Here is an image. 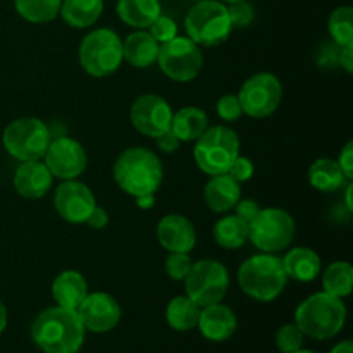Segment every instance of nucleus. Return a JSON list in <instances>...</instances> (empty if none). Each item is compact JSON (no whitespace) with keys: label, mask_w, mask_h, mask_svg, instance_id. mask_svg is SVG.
<instances>
[{"label":"nucleus","mask_w":353,"mask_h":353,"mask_svg":"<svg viewBox=\"0 0 353 353\" xmlns=\"http://www.w3.org/2000/svg\"><path fill=\"white\" fill-rule=\"evenodd\" d=\"M323 286L324 292L338 299L348 296L353 288V268L345 261L333 262L324 272Z\"/></svg>","instance_id":"obj_30"},{"label":"nucleus","mask_w":353,"mask_h":353,"mask_svg":"<svg viewBox=\"0 0 353 353\" xmlns=\"http://www.w3.org/2000/svg\"><path fill=\"white\" fill-rule=\"evenodd\" d=\"M293 353H316V352H310V350H302V348H300V350H296V352H293Z\"/></svg>","instance_id":"obj_48"},{"label":"nucleus","mask_w":353,"mask_h":353,"mask_svg":"<svg viewBox=\"0 0 353 353\" xmlns=\"http://www.w3.org/2000/svg\"><path fill=\"white\" fill-rule=\"evenodd\" d=\"M123 62V41L109 28L93 30L79 45V64L93 78H105Z\"/></svg>","instance_id":"obj_7"},{"label":"nucleus","mask_w":353,"mask_h":353,"mask_svg":"<svg viewBox=\"0 0 353 353\" xmlns=\"http://www.w3.org/2000/svg\"><path fill=\"white\" fill-rule=\"evenodd\" d=\"M238 99L243 114L261 119L276 112L283 99V86L271 72H259L243 83Z\"/></svg>","instance_id":"obj_12"},{"label":"nucleus","mask_w":353,"mask_h":353,"mask_svg":"<svg viewBox=\"0 0 353 353\" xmlns=\"http://www.w3.org/2000/svg\"><path fill=\"white\" fill-rule=\"evenodd\" d=\"M192 265L193 262L188 254H176V252H172V254H169V257L165 259V274H168L172 281H185Z\"/></svg>","instance_id":"obj_34"},{"label":"nucleus","mask_w":353,"mask_h":353,"mask_svg":"<svg viewBox=\"0 0 353 353\" xmlns=\"http://www.w3.org/2000/svg\"><path fill=\"white\" fill-rule=\"evenodd\" d=\"M85 224H88L93 230H102V228H105L107 224H109V214H107L102 207H95Z\"/></svg>","instance_id":"obj_42"},{"label":"nucleus","mask_w":353,"mask_h":353,"mask_svg":"<svg viewBox=\"0 0 353 353\" xmlns=\"http://www.w3.org/2000/svg\"><path fill=\"white\" fill-rule=\"evenodd\" d=\"M200 307L188 296H176L169 302L165 310L168 324L176 331H190L196 327L200 316Z\"/></svg>","instance_id":"obj_29"},{"label":"nucleus","mask_w":353,"mask_h":353,"mask_svg":"<svg viewBox=\"0 0 353 353\" xmlns=\"http://www.w3.org/2000/svg\"><path fill=\"white\" fill-rule=\"evenodd\" d=\"M330 34L338 47L345 45H353V9L350 6L338 7L331 12L330 23Z\"/></svg>","instance_id":"obj_32"},{"label":"nucleus","mask_w":353,"mask_h":353,"mask_svg":"<svg viewBox=\"0 0 353 353\" xmlns=\"http://www.w3.org/2000/svg\"><path fill=\"white\" fill-rule=\"evenodd\" d=\"M88 295V285L78 271H64L52 283V296L59 307L76 310Z\"/></svg>","instance_id":"obj_21"},{"label":"nucleus","mask_w":353,"mask_h":353,"mask_svg":"<svg viewBox=\"0 0 353 353\" xmlns=\"http://www.w3.org/2000/svg\"><path fill=\"white\" fill-rule=\"evenodd\" d=\"M288 276L283 268V259L274 254L248 257L238 269V285L241 292L257 302H272L286 288Z\"/></svg>","instance_id":"obj_4"},{"label":"nucleus","mask_w":353,"mask_h":353,"mask_svg":"<svg viewBox=\"0 0 353 353\" xmlns=\"http://www.w3.org/2000/svg\"><path fill=\"white\" fill-rule=\"evenodd\" d=\"M276 345H278L279 352L283 353L300 350L303 345V333L296 324H286V326L279 327L278 333H276Z\"/></svg>","instance_id":"obj_33"},{"label":"nucleus","mask_w":353,"mask_h":353,"mask_svg":"<svg viewBox=\"0 0 353 353\" xmlns=\"http://www.w3.org/2000/svg\"><path fill=\"white\" fill-rule=\"evenodd\" d=\"M85 331L76 310L59 305L43 310L31 324V338L45 353H78Z\"/></svg>","instance_id":"obj_1"},{"label":"nucleus","mask_w":353,"mask_h":353,"mask_svg":"<svg viewBox=\"0 0 353 353\" xmlns=\"http://www.w3.org/2000/svg\"><path fill=\"white\" fill-rule=\"evenodd\" d=\"M159 68L169 79L188 83L199 76L203 68V55L199 45L190 38L174 37L161 45L157 55Z\"/></svg>","instance_id":"obj_11"},{"label":"nucleus","mask_w":353,"mask_h":353,"mask_svg":"<svg viewBox=\"0 0 353 353\" xmlns=\"http://www.w3.org/2000/svg\"><path fill=\"white\" fill-rule=\"evenodd\" d=\"M254 171L255 168L254 164H252L250 159L238 155V157L233 161V164L230 165V169H228V174H230L234 181L245 183L254 176Z\"/></svg>","instance_id":"obj_38"},{"label":"nucleus","mask_w":353,"mask_h":353,"mask_svg":"<svg viewBox=\"0 0 353 353\" xmlns=\"http://www.w3.org/2000/svg\"><path fill=\"white\" fill-rule=\"evenodd\" d=\"M203 199H205L207 207L212 212L226 214L238 203L241 199L240 183L234 181L228 172L224 174L212 176L203 190Z\"/></svg>","instance_id":"obj_20"},{"label":"nucleus","mask_w":353,"mask_h":353,"mask_svg":"<svg viewBox=\"0 0 353 353\" xmlns=\"http://www.w3.org/2000/svg\"><path fill=\"white\" fill-rule=\"evenodd\" d=\"M137 203L140 209L147 210V209H152L155 203V193H150V195H141V196H137Z\"/></svg>","instance_id":"obj_44"},{"label":"nucleus","mask_w":353,"mask_h":353,"mask_svg":"<svg viewBox=\"0 0 353 353\" xmlns=\"http://www.w3.org/2000/svg\"><path fill=\"white\" fill-rule=\"evenodd\" d=\"M223 2H228V3H231V2H241V0H223Z\"/></svg>","instance_id":"obj_49"},{"label":"nucleus","mask_w":353,"mask_h":353,"mask_svg":"<svg viewBox=\"0 0 353 353\" xmlns=\"http://www.w3.org/2000/svg\"><path fill=\"white\" fill-rule=\"evenodd\" d=\"M338 165L343 171L345 178L352 179L353 178V141H348L347 145L341 150L340 159H338Z\"/></svg>","instance_id":"obj_40"},{"label":"nucleus","mask_w":353,"mask_h":353,"mask_svg":"<svg viewBox=\"0 0 353 353\" xmlns=\"http://www.w3.org/2000/svg\"><path fill=\"white\" fill-rule=\"evenodd\" d=\"M228 14H230V21H231V26L238 28H247L250 26L252 21L255 17V10L247 0H241V2H231L230 7H228Z\"/></svg>","instance_id":"obj_35"},{"label":"nucleus","mask_w":353,"mask_h":353,"mask_svg":"<svg viewBox=\"0 0 353 353\" xmlns=\"http://www.w3.org/2000/svg\"><path fill=\"white\" fill-rule=\"evenodd\" d=\"M85 330L93 333H107L114 330L121 321V307L109 293H88L76 309Z\"/></svg>","instance_id":"obj_16"},{"label":"nucleus","mask_w":353,"mask_h":353,"mask_svg":"<svg viewBox=\"0 0 353 353\" xmlns=\"http://www.w3.org/2000/svg\"><path fill=\"white\" fill-rule=\"evenodd\" d=\"M331 353H353V343L350 340L341 341V343H338L336 347L331 350Z\"/></svg>","instance_id":"obj_45"},{"label":"nucleus","mask_w":353,"mask_h":353,"mask_svg":"<svg viewBox=\"0 0 353 353\" xmlns=\"http://www.w3.org/2000/svg\"><path fill=\"white\" fill-rule=\"evenodd\" d=\"M338 61H340V65L352 74L353 72V45H345V47H340V54H338Z\"/></svg>","instance_id":"obj_43"},{"label":"nucleus","mask_w":353,"mask_h":353,"mask_svg":"<svg viewBox=\"0 0 353 353\" xmlns=\"http://www.w3.org/2000/svg\"><path fill=\"white\" fill-rule=\"evenodd\" d=\"M209 128V117L199 107H183L172 114L171 131L179 141H195Z\"/></svg>","instance_id":"obj_25"},{"label":"nucleus","mask_w":353,"mask_h":353,"mask_svg":"<svg viewBox=\"0 0 353 353\" xmlns=\"http://www.w3.org/2000/svg\"><path fill=\"white\" fill-rule=\"evenodd\" d=\"M352 192H353V185H348V186H347V196H345V202H347V203H345V205H347V209L350 210V212H352V210H353Z\"/></svg>","instance_id":"obj_47"},{"label":"nucleus","mask_w":353,"mask_h":353,"mask_svg":"<svg viewBox=\"0 0 353 353\" xmlns=\"http://www.w3.org/2000/svg\"><path fill=\"white\" fill-rule=\"evenodd\" d=\"M296 226L286 210L269 207L261 209L248 223V240L262 254H278L292 245Z\"/></svg>","instance_id":"obj_8"},{"label":"nucleus","mask_w":353,"mask_h":353,"mask_svg":"<svg viewBox=\"0 0 353 353\" xmlns=\"http://www.w3.org/2000/svg\"><path fill=\"white\" fill-rule=\"evenodd\" d=\"M345 321L347 307L343 300L326 292L314 293L295 310V324L303 336L319 341L336 336L343 330Z\"/></svg>","instance_id":"obj_3"},{"label":"nucleus","mask_w":353,"mask_h":353,"mask_svg":"<svg viewBox=\"0 0 353 353\" xmlns=\"http://www.w3.org/2000/svg\"><path fill=\"white\" fill-rule=\"evenodd\" d=\"M62 0H14L17 14L34 24L50 23L59 16Z\"/></svg>","instance_id":"obj_31"},{"label":"nucleus","mask_w":353,"mask_h":353,"mask_svg":"<svg viewBox=\"0 0 353 353\" xmlns=\"http://www.w3.org/2000/svg\"><path fill=\"white\" fill-rule=\"evenodd\" d=\"M157 145L159 148H161L162 152H165V154H172V152H176L179 148V145H181V141H179V138L176 137L174 133H172L171 130H168L165 133L159 134L157 138Z\"/></svg>","instance_id":"obj_41"},{"label":"nucleus","mask_w":353,"mask_h":353,"mask_svg":"<svg viewBox=\"0 0 353 353\" xmlns=\"http://www.w3.org/2000/svg\"><path fill=\"white\" fill-rule=\"evenodd\" d=\"M190 40L202 47H216L228 40L233 31L228 7L219 0H200L185 17Z\"/></svg>","instance_id":"obj_6"},{"label":"nucleus","mask_w":353,"mask_h":353,"mask_svg":"<svg viewBox=\"0 0 353 353\" xmlns=\"http://www.w3.org/2000/svg\"><path fill=\"white\" fill-rule=\"evenodd\" d=\"M234 209H236L238 217H241L245 223H250V221L257 216V212L261 210V207H259V203L255 202V200H252V199L241 200L240 199L238 200L236 205H234Z\"/></svg>","instance_id":"obj_39"},{"label":"nucleus","mask_w":353,"mask_h":353,"mask_svg":"<svg viewBox=\"0 0 353 353\" xmlns=\"http://www.w3.org/2000/svg\"><path fill=\"white\" fill-rule=\"evenodd\" d=\"M52 137L47 124L37 117H19L3 130L2 143L7 154L21 162L43 159Z\"/></svg>","instance_id":"obj_9"},{"label":"nucleus","mask_w":353,"mask_h":353,"mask_svg":"<svg viewBox=\"0 0 353 353\" xmlns=\"http://www.w3.org/2000/svg\"><path fill=\"white\" fill-rule=\"evenodd\" d=\"M130 119L134 130L150 138L171 130L172 109L162 97L154 93H145L138 97L130 110Z\"/></svg>","instance_id":"obj_13"},{"label":"nucleus","mask_w":353,"mask_h":353,"mask_svg":"<svg viewBox=\"0 0 353 353\" xmlns=\"http://www.w3.org/2000/svg\"><path fill=\"white\" fill-rule=\"evenodd\" d=\"M52 172L40 161L23 162L14 174V188L21 196L30 200L41 199L52 186Z\"/></svg>","instance_id":"obj_19"},{"label":"nucleus","mask_w":353,"mask_h":353,"mask_svg":"<svg viewBox=\"0 0 353 353\" xmlns=\"http://www.w3.org/2000/svg\"><path fill=\"white\" fill-rule=\"evenodd\" d=\"M112 172L117 186L134 199L157 192L164 178L159 157L143 147L126 148L117 157Z\"/></svg>","instance_id":"obj_2"},{"label":"nucleus","mask_w":353,"mask_h":353,"mask_svg":"<svg viewBox=\"0 0 353 353\" xmlns=\"http://www.w3.org/2000/svg\"><path fill=\"white\" fill-rule=\"evenodd\" d=\"M186 296L200 309L219 303L230 290V274L221 262L202 259L195 262L185 278Z\"/></svg>","instance_id":"obj_10"},{"label":"nucleus","mask_w":353,"mask_h":353,"mask_svg":"<svg viewBox=\"0 0 353 353\" xmlns=\"http://www.w3.org/2000/svg\"><path fill=\"white\" fill-rule=\"evenodd\" d=\"M238 326L236 316L223 303L207 305L200 310L196 327L210 341H226L234 334Z\"/></svg>","instance_id":"obj_18"},{"label":"nucleus","mask_w":353,"mask_h":353,"mask_svg":"<svg viewBox=\"0 0 353 353\" xmlns=\"http://www.w3.org/2000/svg\"><path fill=\"white\" fill-rule=\"evenodd\" d=\"M157 240L169 254H190L196 243L192 221L179 214H169L157 224Z\"/></svg>","instance_id":"obj_17"},{"label":"nucleus","mask_w":353,"mask_h":353,"mask_svg":"<svg viewBox=\"0 0 353 353\" xmlns=\"http://www.w3.org/2000/svg\"><path fill=\"white\" fill-rule=\"evenodd\" d=\"M217 114L223 121H228V123H234V121L240 119L243 116V109H241V103L238 95H223L219 100H217Z\"/></svg>","instance_id":"obj_37"},{"label":"nucleus","mask_w":353,"mask_h":353,"mask_svg":"<svg viewBox=\"0 0 353 353\" xmlns=\"http://www.w3.org/2000/svg\"><path fill=\"white\" fill-rule=\"evenodd\" d=\"M148 33H150L159 43H165V41L172 40V38L178 34V26H176V23L171 17L161 14V16L148 26Z\"/></svg>","instance_id":"obj_36"},{"label":"nucleus","mask_w":353,"mask_h":353,"mask_svg":"<svg viewBox=\"0 0 353 353\" xmlns=\"http://www.w3.org/2000/svg\"><path fill=\"white\" fill-rule=\"evenodd\" d=\"M116 9L124 24L138 30H147L161 16L159 0H119Z\"/></svg>","instance_id":"obj_24"},{"label":"nucleus","mask_w":353,"mask_h":353,"mask_svg":"<svg viewBox=\"0 0 353 353\" xmlns=\"http://www.w3.org/2000/svg\"><path fill=\"white\" fill-rule=\"evenodd\" d=\"M54 205L59 216L71 224H85L92 210L97 207L95 195L81 181L65 179L57 186Z\"/></svg>","instance_id":"obj_15"},{"label":"nucleus","mask_w":353,"mask_h":353,"mask_svg":"<svg viewBox=\"0 0 353 353\" xmlns=\"http://www.w3.org/2000/svg\"><path fill=\"white\" fill-rule=\"evenodd\" d=\"M43 159V164L47 165L52 176L62 179V181L81 176L86 169V161H88L83 145L69 137L52 140Z\"/></svg>","instance_id":"obj_14"},{"label":"nucleus","mask_w":353,"mask_h":353,"mask_svg":"<svg viewBox=\"0 0 353 353\" xmlns=\"http://www.w3.org/2000/svg\"><path fill=\"white\" fill-rule=\"evenodd\" d=\"M195 141L193 159L200 171L209 176L228 172L234 159L240 155L238 134L228 126L207 128L202 137Z\"/></svg>","instance_id":"obj_5"},{"label":"nucleus","mask_w":353,"mask_h":353,"mask_svg":"<svg viewBox=\"0 0 353 353\" xmlns=\"http://www.w3.org/2000/svg\"><path fill=\"white\" fill-rule=\"evenodd\" d=\"M103 2L102 0H64L61 3V10L59 14L65 24L71 28H90L99 21L102 16Z\"/></svg>","instance_id":"obj_26"},{"label":"nucleus","mask_w":353,"mask_h":353,"mask_svg":"<svg viewBox=\"0 0 353 353\" xmlns=\"http://www.w3.org/2000/svg\"><path fill=\"white\" fill-rule=\"evenodd\" d=\"M345 174L336 161L330 157H321L309 168V183L312 188L323 193H333L341 188L345 183Z\"/></svg>","instance_id":"obj_27"},{"label":"nucleus","mask_w":353,"mask_h":353,"mask_svg":"<svg viewBox=\"0 0 353 353\" xmlns=\"http://www.w3.org/2000/svg\"><path fill=\"white\" fill-rule=\"evenodd\" d=\"M6 326H7V309L2 303V300H0V334L3 333Z\"/></svg>","instance_id":"obj_46"},{"label":"nucleus","mask_w":353,"mask_h":353,"mask_svg":"<svg viewBox=\"0 0 353 353\" xmlns=\"http://www.w3.org/2000/svg\"><path fill=\"white\" fill-rule=\"evenodd\" d=\"M161 43L148 31L141 30L128 34L123 43V59H126L133 68L143 69L157 62Z\"/></svg>","instance_id":"obj_22"},{"label":"nucleus","mask_w":353,"mask_h":353,"mask_svg":"<svg viewBox=\"0 0 353 353\" xmlns=\"http://www.w3.org/2000/svg\"><path fill=\"white\" fill-rule=\"evenodd\" d=\"M283 268L288 278L300 283H309L319 276L321 259L312 248L296 247L292 248L283 259Z\"/></svg>","instance_id":"obj_23"},{"label":"nucleus","mask_w":353,"mask_h":353,"mask_svg":"<svg viewBox=\"0 0 353 353\" xmlns=\"http://www.w3.org/2000/svg\"><path fill=\"white\" fill-rule=\"evenodd\" d=\"M214 238L219 247L226 250H236L248 240V223H245L236 214L221 217L214 226Z\"/></svg>","instance_id":"obj_28"}]
</instances>
